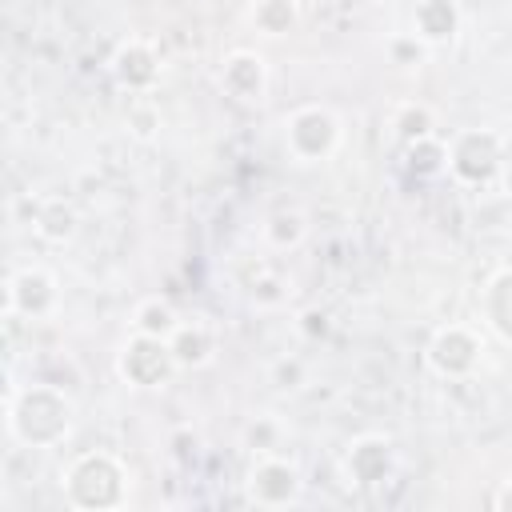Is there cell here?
I'll return each instance as SVG.
<instances>
[{"instance_id":"6da1fadb","label":"cell","mask_w":512,"mask_h":512,"mask_svg":"<svg viewBox=\"0 0 512 512\" xmlns=\"http://www.w3.org/2000/svg\"><path fill=\"white\" fill-rule=\"evenodd\" d=\"M72 400L64 396L60 384H48V380H32L24 388H8V404H4V416H8V436L16 444H28V448H52L68 436L72 428Z\"/></svg>"},{"instance_id":"7a4b0ae2","label":"cell","mask_w":512,"mask_h":512,"mask_svg":"<svg viewBox=\"0 0 512 512\" xmlns=\"http://www.w3.org/2000/svg\"><path fill=\"white\" fill-rule=\"evenodd\" d=\"M124 464L112 452H84L64 472V496L72 508H116L124 500Z\"/></svg>"},{"instance_id":"3957f363","label":"cell","mask_w":512,"mask_h":512,"mask_svg":"<svg viewBox=\"0 0 512 512\" xmlns=\"http://www.w3.org/2000/svg\"><path fill=\"white\" fill-rule=\"evenodd\" d=\"M500 168H504V148H500L496 132L468 128L448 140V172L460 184H488V180H496Z\"/></svg>"},{"instance_id":"277c9868","label":"cell","mask_w":512,"mask_h":512,"mask_svg":"<svg viewBox=\"0 0 512 512\" xmlns=\"http://www.w3.org/2000/svg\"><path fill=\"white\" fill-rule=\"evenodd\" d=\"M284 144H288L292 160L316 164V160L332 156V148L340 144V120H336L328 108H320V104L296 108V112L284 120Z\"/></svg>"},{"instance_id":"5b68a950","label":"cell","mask_w":512,"mask_h":512,"mask_svg":"<svg viewBox=\"0 0 512 512\" xmlns=\"http://www.w3.org/2000/svg\"><path fill=\"white\" fill-rule=\"evenodd\" d=\"M176 368L180 364H176V356H172V348H168L164 336L132 332V340H124V348L116 356V372L132 388H160Z\"/></svg>"},{"instance_id":"8992f818","label":"cell","mask_w":512,"mask_h":512,"mask_svg":"<svg viewBox=\"0 0 512 512\" xmlns=\"http://www.w3.org/2000/svg\"><path fill=\"white\" fill-rule=\"evenodd\" d=\"M244 488L252 504H264V508L292 504L300 496V468L276 452H256V464L248 468Z\"/></svg>"},{"instance_id":"52a82bcc","label":"cell","mask_w":512,"mask_h":512,"mask_svg":"<svg viewBox=\"0 0 512 512\" xmlns=\"http://www.w3.org/2000/svg\"><path fill=\"white\" fill-rule=\"evenodd\" d=\"M480 352H484V340L468 328V324H448L432 336L428 344V364L432 372L440 376H468L476 364H480Z\"/></svg>"},{"instance_id":"ba28073f","label":"cell","mask_w":512,"mask_h":512,"mask_svg":"<svg viewBox=\"0 0 512 512\" xmlns=\"http://www.w3.org/2000/svg\"><path fill=\"white\" fill-rule=\"evenodd\" d=\"M60 292H56V280L44 272V268H20L8 276V300H4V316L16 320V316H28V320H40L56 308Z\"/></svg>"},{"instance_id":"9c48e42d","label":"cell","mask_w":512,"mask_h":512,"mask_svg":"<svg viewBox=\"0 0 512 512\" xmlns=\"http://www.w3.org/2000/svg\"><path fill=\"white\" fill-rule=\"evenodd\" d=\"M220 88H224L232 100H244V104L260 100L264 88H268V68H264V60H260L256 52H232V56L224 60V68H220Z\"/></svg>"},{"instance_id":"30bf717a","label":"cell","mask_w":512,"mask_h":512,"mask_svg":"<svg viewBox=\"0 0 512 512\" xmlns=\"http://www.w3.org/2000/svg\"><path fill=\"white\" fill-rule=\"evenodd\" d=\"M168 348H172V356H176L180 368H204L216 356V328L204 316L180 320L176 332L168 336Z\"/></svg>"},{"instance_id":"8fae6325","label":"cell","mask_w":512,"mask_h":512,"mask_svg":"<svg viewBox=\"0 0 512 512\" xmlns=\"http://www.w3.org/2000/svg\"><path fill=\"white\" fill-rule=\"evenodd\" d=\"M344 468H348L352 484L372 488V484L388 480V472H392V444H388L384 436H360V440L348 448Z\"/></svg>"},{"instance_id":"7c38bea8","label":"cell","mask_w":512,"mask_h":512,"mask_svg":"<svg viewBox=\"0 0 512 512\" xmlns=\"http://www.w3.org/2000/svg\"><path fill=\"white\" fill-rule=\"evenodd\" d=\"M112 72H116V80H120L128 92H144V88L156 84L160 64H156V52H152L144 40H128V44H120V52H116V60H112Z\"/></svg>"},{"instance_id":"4fadbf2b","label":"cell","mask_w":512,"mask_h":512,"mask_svg":"<svg viewBox=\"0 0 512 512\" xmlns=\"http://www.w3.org/2000/svg\"><path fill=\"white\" fill-rule=\"evenodd\" d=\"M412 28H416V36L428 48L448 44L460 32V8H456V0H420L416 12H412Z\"/></svg>"},{"instance_id":"5bb4252c","label":"cell","mask_w":512,"mask_h":512,"mask_svg":"<svg viewBox=\"0 0 512 512\" xmlns=\"http://www.w3.org/2000/svg\"><path fill=\"white\" fill-rule=\"evenodd\" d=\"M484 320L504 336L512 340V268L496 272L484 288Z\"/></svg>"},{"instance_id":"9a60e30c","label":"cell","mask_w":512,"mask_h":512,"mask_svg":"<svg viewBox=\"0 0 512 512\" xmlns=\"http://www.w3.org/2000/svg\"><path fill=\"white\" fill-rule=\"evenodd\" d=\"M176 324H180V312L168 304V300H160V296H152V300H144L136 312H132V328L136 332H144V336H172L176 332Z\"/></svg>"},{"instance_id":"2e32d148","label":"cell","mask_w":512,"mask_h":512,"mask_svg":"<svg viewBox=\"0 0 512 512\" xmlns=\"http://www.w3.org/2000/svg\"><path fill=\"white\" fill-rule=\"evenodd\" d=\"M408 172L416 176H440L448 172V140L440 136H424L408 144Z\"/></svg>"},{"instance_id":"e0dca14e","label":"cell","mask_w":512,"mask_h":512,"mask_svg":"<svg viewBox=\"0 0 512 512\" xmlns=\"http://www.w3.org/2000/svg\"><path fill=\"white\" fill-rule=\"evenodd\" d=\"M252 24L264 36H284L296 24V0H260L252 8Z\"/></svg>"},{"instance_id":"ac0fdd59","label":"cell","mask_w":512,"mask_h":512,"mask_svg":"<svg viewBox=\"0 0 512 512\" xmlns=\"http://www.w3.org/2000/svg\"><path fill=\"white\" fill-rule=\"evenodd\" d=\"M392 128L400 132V140H404V144H412V140L436 136V116H432V108H424V104H404V108L396 112Z\"/></svg>"},{"instance_id":"d6986e66","label":"cell","mask_w":512,"mask_h":512,"mask_svg":"<svg viewBox=\"0 0 512 512\" xmlns=\"http://www.w3.org/2000/svg\"><path fill=\"white\" fill-rule=\"evenodd\" d=\"M40 232L48 240H68L76 232V212L64 204V200H48L44 212H40Z\"/></svg>"},{"instance_id":"ffe728a7","label":"cell","mask_w":512,"mask_h":512,"mask_svg":"<svg viewBox=\"0 0 512 512\" xmlns=\"http://www.w3.org/2000/svg\"><path fill=\"white\" fill-rule=\"evenodd\" d=\"M424 52H428V44H424L416 32H404V36H392V40H388V56H392V64H400V68H420Z\"/></svg>"},{"instance_id":"44dd1931","label":"cell","mask_w":512,"mask_h":512,"mask_svg":"<svg viewBox=\"0 0 512 512\" xmlns=\"http://www.w3.org/2000/svg\"><path fill=\"white\" fill-rule=\"evenodd\" d=\"M300 236H304V216H300V212H276V216L268 220V240H272L276 248L300 244Z\"/></svg>"},{"instance_id":"7402d4cb","label":"cell","mask_w":512,"mask_h":512,"mask_svg":"<svg viewBox=\"0 0 512 512\" xmlns=\"http://www.w3.org/2000/svg\"><path fill=\"white\" fill-rule=\"evenodd\" d=\"M128 128H132L136 140H152L156 128H160L156 108H152V104H132V108H128Z\"/></svg>"},{"instance_id":"603a6c76","label":"cell","mask_w":512,"mask_h":512,"mask_svg":"<svg viewBox=\"0 0 512 512\" xmlns=\"http://www.w3.org/2000/svg\"><path fill=\"white\" fill-rule=\"evenodd\" d=\"M248 444H252V452H276V424L256 420L248 428Z\"/></svg>"},{"instance_id":"cb8c5ba5","label":"cell","mask_w":512,"mask_h":512,"mask_svg":"<svg viewBox=\"0 0 512 512\" xmlns=\"http://www.w3.org/2000/svg\"><path fill=\"white\" fill-rule=\"evenodd\" d=\"M304 332H308V336H316V332L324 336V332H328V316H324V312H304Z\"/></svg>"},{"instance_id":"d4e9b609","label":"cell","mask_w":512,"mask_h":512,"mask_svg":"<svg viewBox=\"0 0 512 512\" xmlns=\"http://www.w3.org/2000/svg\"><path fill=\"white\" fill-rule=\"evenodd\" d=\"M276 380H280V388H292L288 380H300V364H296V360H280V368H276Z\"/></svg>"},{"instance_id":"484cf974","label":"cell","mask_w":512,"mask_h":512,"mask_svg":"<svg viewBox=\"0 0 512 512\" xmlns=\"http://www.w3.org/2000/svg\"><path fill=\"white\" fill-rule=\"evenodd\" d=\"M492 508H500V512H512V480L492 496Z\"/></svg>"},{"instance_id":"4316f807","label":"cell","mask_w":512,"mask_h":512,"mask_svg":"<svg viewBox=\"0 0 512 512\" xmlns=\"http://www.w3.org/2000/svg\"><path fill=\"white\" fill-rule=\"evenodd\" d=\"M504 188H508V192H512V156H508V160H504Z\"/></svg>"},{"instance_id":"83f0119b","label":"cell","mask_w":512,"mask_h":512,"mask_svg":"<svg viewBox=\"0 0 512 512\" xmlns=\"http://www.w3.org/2000/svg\"><path fill=\"white\" fill-rule=\"evenodd\" d=\"M244 4H252V8H256V4H260V0H244Z\"/></svg>"},{"instance_id":"f1b7e54d","label":"cell","mask_w":512,"mask_h":512,"mask_svg":"<svg viewBox=\"0 0 512 512\" xmlns=\"http://www.w3.org/2000/svg\"><path fill=\"white\" fill-rule=\"evenodd\" d=\"M368 4H384V0H368Z\"/></svg>"}]
</instances>
